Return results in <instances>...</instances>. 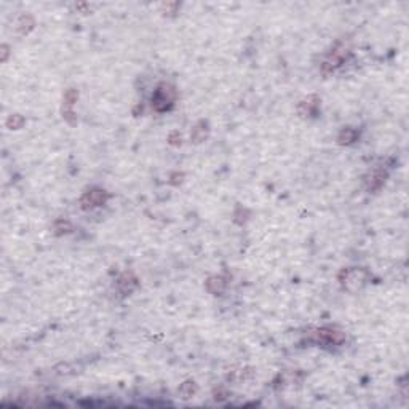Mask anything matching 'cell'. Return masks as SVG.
<instances>
[{"instance_id":"6da1fadb","label":"cell","mask_w":409,"mask_h":409,"mask_svg":"<svg viewBox=\"0 0 409 409\" xmlns=\"http://www.w3.org/2000/svg\"><path fill=\"white\" fill-rule=\"evenodd\" d=\"M174 99H176V91H174V88L170 85L163 83L155 90L154 96H152V106H154L155 111L163 112V111H168V109L173 106Z\"/></svg>"},{"instance_id":"7a4b0ae2","label":"cell","mask_w":409,"mask_h":409,"mask_svg":"<svg viewBox=\"0 0 409 409\" xmlns=\"http://www.w3.org/2000/svg\"><path fill=\"white\" fill-rule=\"evenodd\" d=\"M318 341H321L325 345H339L344 342V334L341 331L323 328L318 331Z\"/></svg>"},{"instance_id":"3957f363","label":"cell","mask_w":409,"mask_h":409,"mask_svg":"<svg viewBox=\"0 0 409 409\" xmlns=\"http://www.w3.org/2000/svg\"><path fill=\"white\" fill-rule=\"evenodd\" d=\"M106 201V194L102 190H91L82 198L83 208H91V206H99Z\"/></svg>"},{"instance_id":"277c9868","label":"cell","mask_w":409,"mask_h":409,"mask_svg":"<svg viewBox=\"0 0 409 409\" xmlns=\"http://www.w3.org/2000/svg\"><path fill=\"white\" fill-rule=\"evenodd\" d=\"M364 277H366V272L363 270H348L345 272V281H344V285L345 286H350V285H355L360 286L364 283Z\"/></svg>"},{"instance_id":"5b68a950","label":"cell","mask_w":409,"mask_h":409,"mask_svg":"<svg viewBox=\"0 0 409 409\" xmlns=\"http://www.w3.org/2000/svg\"><path fill=\"white\" fill-rule=\"evenodd\" d=\"M357 138H358V133L355 131V130L345 128V130H344V131L341 133L339 141H341V144H350V143H353V141H357Z\"/></svg>"},{"instance_id":"8992f818","label":"cell","mask_w":409,"mask_h":409,"mask_svg":"<svg viewBox=\"0 0 409 409\" xmlns=\"http://www.w3.org/2000/svg\"><path fill=\"white\" fill-rule=\"evenodd\" d=\"M313 98H309V99H305L302 104H301V109L305 107V112H304V115H310V114H315L317 112V107H318V99L312 102Z\"/></svg>"},{"instance_id":"52a82bcc","label":"cell","mask_w":409,"mask_h":409,"mask_svg":"<svg viewBox=\"0 0 409 409\" xmlns=\"http://www.w3.org/2000/svg\"><path fill=\"white\" fill-rule=\"evenodd\" d=\"M385 173H376L373 174V179L369 181V189H379L385 181Z\"/></svg>"}]
</instances>
